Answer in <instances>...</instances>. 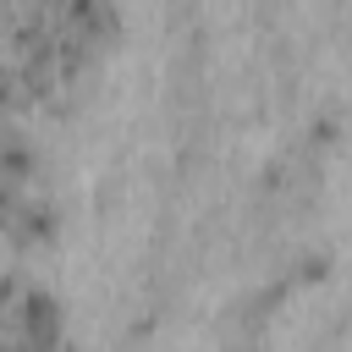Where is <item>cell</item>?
I'll return each instance as SVG.
<instances>
[{"label":"cell","mask_w":352,"mask_h":352,"mask_svg":"<svg viewBox=\"0 0 352 352\" xmlns=\"http://www.w3.org/2000/svg\"><path fill=\"white\" fill-rule=\"evenodd\" d=\"M324 264H330V253H302L297 258V275L302 280H324Z\"/></svg>","instance_id":"obj_1"},{"label":"cell","mask_w":352,"mask_h":352,"mask_svg":"<svg viewBox=\"0 0 352 352\" xmlns=\"http://www.w3.org/2000/svg\"><path fill=\"white\" fill-rule=\"evenodd\" d=\"M336 126H341V121H336V116L324 110V116H314V126H308V138H314V143H336Z\"/></svg>","instance_id":"obj_2"}]
</instances>
